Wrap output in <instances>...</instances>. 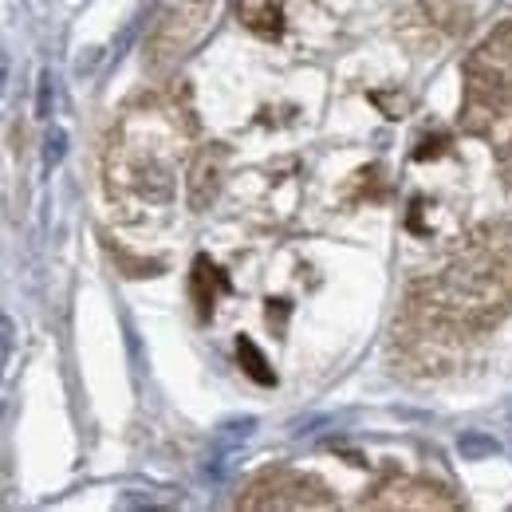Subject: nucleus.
<instances>
[{"instance_id":"7ed1b4c3","label":"nucleus","mask_w":512,"mask_h":512,"mask_svg":"<svg viewBox=\"0 0 512 512\" xmlns=\"http://www.w3.org/2000/svg\"><path fill=\"white\" fill-rule=\"evenodd\" d=\"M320 485H312V481H304V477H296V473H268V477H260L253 489H249V497L241 501L245 509H320V505H331L327 497H308V493H316Z\"/></svg>"},{"instance_id":"1a4fd4ad","label":"nucleus","mask_w":512,"mask_h":512,"mask_svg":"<svg viewBox=\"0 0 512 512\" xmlns=\"http://www.w3.org/2000/svg\"><path fill=\"white\" fill-rule=\"evenodd\" d=\"M422 4H426V12H430L434 24L457 28V8H453V0H422Z\"/></svg>"},{"instance_id":"0eeeda50","label":"nucleus","mask_w":512,"mask_h":512,"mask_svg":"<svg viewBox=\"0 0 512 512\" xmlns=\"http://www.w3.org/2000/svg\"><path fill=\"white\" fill-rule=\"evenodd\" d=\"M237 359H241V371L260 386H276V371L268 367V359L260 355L253 339H237Z\"/></svg>"},{"instance_id":"9b49d317","label":"nucleus","mask_w":512,"mask_h":512,"mask_svg":"<svg viewBox=\"0 0 512 512\" xmlns=\"http://www.w3.org/2000/svg\"><path fill=\"white\" fill-rule=\"evenodd\" d=\"M36 115H40V119H48V115H52V75H48V71L40 75V99H36Z\"/></svg>"},{"instance_id":"6e6552de","label":"nucleus","mask_w":512,"mask_h":512,"mask_svg":"<svg viewBox=\"0 0 512 512\" xmlns=\"http://www.w3.org/2000/svg\"><path fill=\"white\" fill-rule=\"evenodd\" d=\"M457 449H461V457L477 461V457H493V453H497V442H493L489 434H461V438H457Z\"/></svg>"},{"instance_id":"f8f14e48","label":"nucleus","mask_w":512,"mask_h":512,"mask_svg":"<svg viewBox=\"0 0 512 512\" xmlns=\"http://www.w3.org/2000/svg\"><path fill=\"white\" fill-rule=\"evenodd\" d=\"M446 134H438V138H422V146H418V150H414V158H418V162H426V158H438V154H442V150H446Z\"/></svg>"},{"instance_id":"4468645a","label":"nucleus","mask_w":512,"mask_h":512,"mask_svg":"<svg viewBox=\"0 0 512 512\" xmlns=\"http://www.w3.org/2000/svg\"><path fill=\"white\" fill-rule=\"evenodd\" d=\"M284 320H288V300H268V323L284 327Z\"/></svg>"},{"instance_id":"20e7f679","label":"nucleus","mask_w":512,"mask_h":512,"mask_svg":"<svg viewBox=\"0 0 512 512\" xmlns=\"http://www.w3.org/2000/svg\"><path fill=\"white\" fill-rule=\"evenodd\" d=\"M225 162H229V150L221 142H209L201 146V154L193 158L190 166V209L201 213L209 209V201L221 190V174H225Z\"/></svg>"},{"instance_id":"9d476101","label":"nucleus","mask_w":512,"mask_h":512,"mask_svg":"<svg viewBox=\"0 0 512 512\" xmlns=\"http://www.w3.org/2000/svg\"><path fill=\"white\" fill-rule=\"evenodd\" d=\"M64 150H67L64 130H48V138H44V162L48 166H60L64 162Z\"/></svg>"},{"instance_id":"423d86ee","label":"nucleus","mask_w":512,"mask_h":512,"mask_svg":"<svg viewBox=\"0 0 512 512\" xmlns=\"http://www.w3.org/2000/svg\"><path fill=\"white\" fill-rule=\"evenodd\" d=\"M237 16H241V24L249 32L264 36V40H276L284 32V8H280V0H241L237 4Z\"/></svg>"},{"instance_id":"ddd939ff","label":"nucleus","mask_w":512,"mask_h":512,"mask_svg":"<svg viewBox=\"0 0 512 512\" xmlns=\"http://www.w3.org/2000/svg\"><path fill=\"white\" fill-rule=\"evenodd\" d=\"M497 166H501V178H505V186L512 190V138L501 146V154H497Z\"/></svg>"},{"instance_id":"39448f33","label":"nucleus","mask_w":512,"mask_h":512,"mask_svg":"<svg viewBox=\"0 0 512 512\" xmlns=\"http://www.w3.org/2000/svg\"><path fill=\"white\" fill-rule=\"evenodd\" d=\"M229 280L217 272V264L209 256H197L193 260V280H190V292H193V304H197V316L209 320L213 316V304H217V292H225Z\"/></svg>"},{"instance_id":"f257e3e1","label":"nucleus","mask_w":512,"mask_h":512,"mask_svg":"<svg viewBox=\"0 0 512 512\" xmlns=\"http://www.w3.org/2000/svg\"><path fill=\"white\" fill-rule=\"evenodd\" d=\"M509 103H512V24H505V28H497L465 60L461 127L469 130V134H485Z\"/></svg>"},{"instance_id":"f03ea898","label":"nucleus","mask_w":512,"mask_h":512,"mask_svg":"<svg viewBox=\"0 0 512 512\" xmlns=\"http://www.w3.org/2000/svg\"><path fill=\"white\" fill-rule=\"evenodd\" d=\"M209 4L213 0H174L170 8H162V16H158V28H154V36H150V67H162L174 64L186 48H190L193 40L201 36V28H205V20H209Z\"/></svg>"}]
</instances>
